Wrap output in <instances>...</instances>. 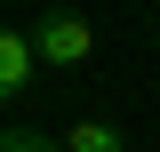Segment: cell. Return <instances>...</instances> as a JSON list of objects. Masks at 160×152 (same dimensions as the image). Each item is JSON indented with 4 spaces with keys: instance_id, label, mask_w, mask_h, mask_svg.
<instances>
[{
    "instance_id": "obj_2",
    "label": "cell",
    "mask_w": 160,
    "mask_h": 152,
    "mask_svg": "<svg viewBox=\"0 0 160 152\" xmlns=\"http://www.w3.org/2000/svg\"><path fill=\"white\" fill-rule=\"evenodd\" d=\"M40 56H32V32H16V24H0V104H16L24 88H32Z\"/></svg>"
},
{
    "instance_id": "obj_1",
    "label": "cell",
    "mask_w": 160,
    "mask_h": 152,
    "mask_svg": "<svg viewBox=\"0 0 160 152\" xmlns=\"http://www.w3.org/2000/svg\"><path fill=\"white\" fill-rule=\"evenodd\" d=\"M88 48H96V24L72 16V8H48L32 24V56L40 64H88Z\"/></svg>"
},
{
    "instance_id": "obj_4",
    "label": "cell",
    "mask_w": 160,
    "mask_h": 152,
    "mask_svg": "<svg viewBox=\"0 0 160 152\" xmlns=\"http://www.w3.org/2000/svg\"><path fill=\"white\" fill-rule=\"evenodd\" d=\"M0 152H64V144H48V136H24V128H16V136L0 128Z\"/></svg>"
},
{
    "instance_id": "obj_3",
    "label": "cell",
    "mask_w": 160,
    "mask_h": 152,
    "mask_svg": "<svg viewBox=\"0 0 160 152\" xmlns=\"http://www.w3.org/2000/svg\"><path fill=\"white\" fill-rule=\"evenodd\" d=\"M64 152H128V128H112V120H72V128H64Z\"/></svg>"
}]
</instances>
